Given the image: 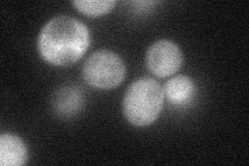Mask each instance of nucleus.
Here are the masks:
<instances>
[{
    "label": "nucleus",
    "instance_id": "f257e3e1",
    "mask_svg": "<svg viewBox=\"0 0 249 166\" xmlns=\"http://www.w3.org/2000/svg\"><path fill=\"white\" fill-rule=\"evenodd\" d=\"M89 41V31L81 21L59 15L47 22L41 30L37 50L48 64L68 67L80 60Z\"/></svg>",
    "mask_w": 249,
    "mask_h": 166
},
{
    "label": "nucleus",
    "instance_id": "f03ea898",
    "mask_svg": "<svg viewBox=\"0 0 249 166\" xmlns=\"http://www.w3.org/2000/svg\"><path fill=\"white\" fill-rule=\"evenodd\" d=\"M164 91L152 78H140L132 83L123 100V112L135 127H146L161 113L164 103Z\"/></svg>",
    "mask_w": 249,
    "mask_h": 166
},
{
    "label": "nucleus",
    "instance_id": "7ed1b4c3",
    "mask_svg": "<svg viewBox=\"0 0 249 166\" xmlns=\"http://www.w3.org/2000/svg\"><path fill=\"white\" fill-rule=\"evenodd\" d=\"M82 76L92 88L112 90L121 85L126 77V65L119 54L100 50L85 60Z\"/></svg>",
    "mask_w": 249,
    "mask_h": 166
},
{
    "label": "nucleus",
    "instance_id": "20e7f679",
    "mask_svg": "<svg viewBox=\"0 0 249 166\" xmlns=\"http://www.w3.org/2000/svg\"><path fill=\"white\" fill-rule=\"evenodd\" d=\"M183 64V54L178 46L169 39L155 42L145 54V65L150 72L159 78L175 75Z\"/></svg>",
    "mask_w": 249,
    "mask_h": 166
},
{
    "label": "nucleus",
    "instance_id": "39448f33",
    "mask_svg": "<svg viewBox=\"0 0 249 166\" xmlns=\"http://www.w3.org/2000/svg\"><path fill=\"white\" fill-rule=\"evenodd\" d=\"M28 152L24 142L13 134L0 136V164L1 166H22L27 161Z\"/></svg>",
    "mask_w": 249,
    "mask_h": 166
},
{
    "label": "nucleus",
    "instance_id": "423d86ee",
    "mask_svg": "<svg viewBox=\"0 0 249 166\" xmlns=\"http://www.w3.org/2000/svg\"><path fill=\"white\" fill-rule=\"evenodd\" d=\"M84 102L82 91L77 86L69 85L60 89L53 97L52 105L60 116H73L80 111Z\"/></svg>",
    "mask_w": 249,
    "mask_h": 166
},
{
    "label": "nucleus",
    "instance_id": "0eeeda50",
    "mask_svg": "<svg viewBox=\"0 0 249 166\" xmlns=\"http://www.w3.org/2000/svg\"><path fill=\"white\" fill-rule=\"evenodd\" d=\"M196 86L188 76L178 75L170 78L165 83L164 94L168 101L175 105H183L192 98Z\"/></svg>",
    "mask_w": 249,
    "mask_h": 166
},
{
    "label": "nucleus",
    "instance_id": "6e6552de",
    "mask_svg": "<svg viewBox=\"0 0 249 166\" xmlns=\"http://www.w3.org/2000/svg\"><path fill=\"white\" fill-rule=\"evenodd\" d=\"M72 4L81 14L89 17H98L111 12L115 5L112 0H103V1H92V0H81V1H72Z\"/></svg>",
    "mask_w": 249,
    "mask_h": 166
}]
</instances>
